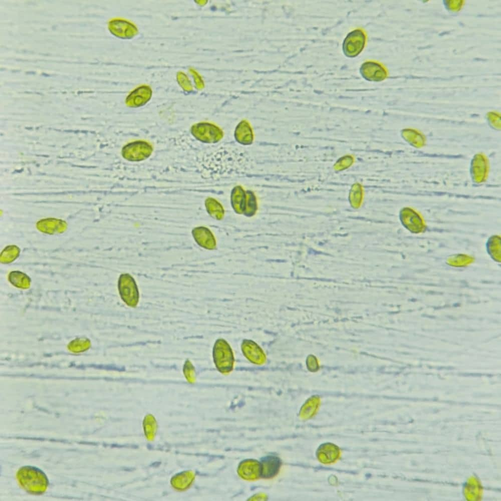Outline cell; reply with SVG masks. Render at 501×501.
Listing matches in <instances>:
<instances>
[{"mask_svg": "<svg viewBox=\"0 0 501 501\" xmlns=\"http://www.w3.org/2000/svg\"><path fill=\"white\" fill-rule=\"evenodd\" d=\"M17 478L26 491L33 494L45 492L49 485L46 474L35 466H25L21 467L17 473Z\"/></svg>", "mask_w": 501, "mask_h": 501, "instance_id": "cell-1", "label": "cell"}, {"mask_svg": "<svg viewBox=\"0 0 501 501\" xmlns=\"http://www.w3.org/2000/svg\"><path fill=\"white\" fill-rule=\"evenodd\" d=\"M152 152V148L145 141H137L125 146L122 151L124 158L132 161L143 160L148 158Z\"/></svg>", "mask_w": 501, "mask_h": 501, "instance_id": "cell-2", "label": "cell"}, {"mask_svg": "<svg viewBox=\"0 0 501 501\" xmlns=\"http://www.w3.org/2000/svg\"><path fill=\"white\" fill-rule=\"evenodd\" d=\"M119 290L123 300L128 306L135 307L138 303L139 293L133 279L129 275H122L119 282Z\"/></svg>", "mask_w": 501, "mask_h": 501, "instance_id": "cell-3", "label": "cell"}, {"mask_svg": "<svg viewBox=\"0 0 501 501\" xmlns=\"http://www.w3.org/2000/svg\"><path fill=\"white\" fill-rule=\"evenodd\" d=\"M365 42V37L360 30H355L350 33L345 39L343 44V50L349 57H354L363 50Z\"/></svg>", "mask_w": 501, "mask_h": 501, "instance_id": "cell-4", "label": "cell"}, {"mask_svg": "<svg viewBox=\"0 0 501 501\" xmlns=\"http://www.w3.org/2000/svg\"><path fill=\"white\" fill-rule=\"evenodd\" d=\"M239 475L247 480H254L261 477V464L257 460L245 459L241 461L237 468Z\"/></svg>", "mask_w": 501, "mask_h": 501, "instance_id": "cell-5", "label": "cell"}, {"mask_svg": "<svg viewBox=\"0 0 501 501\" xmlns=\"http://www.w3.org/2000/svg\"><path fill=\"white\" fill-rule=\"evenodd\" d=\"M36 226L39 231L52 234L65 231L67 229V224L65 221L61 219L47 218L38 221Z\"/></svg>", "mask_w": 501, "mask_h": 501, "instance_id": "cell-6", "label": "cell"}, {"mask_svg": "<svg viewBox=\"0 0 501 501\" xmlns=\"http://www.w3.org/2000/svg\"><path fill=\"white\" fill-rule=\"evenodd\" d=\"M261 464V477L270 478L275 476L279 472L281 462L279 457L275 455H268L262 459Z\"/></svg>", "mask_w": 501, "mask_h": 501, "instance_id": "cell-7", "label": "cell"}, {"mask_svg": "<svg viewBox=\"0 0 501 501\" xmlns=\"http://www.w3.org/2000/svg\"><path fill=\"white\" fill-rule=\"evenodd\" d=\"M109 27L114 35L122 38H131L137 32L134 25L124 20H114L110 23Z\"/></svg>", "mask_w": 501, "mask_h": 501, "instance_id": "cell-8", "label": "cell"}, {"mask_svg": "<svg viewBox=\"0 0 501 501\" xmlns=\"http://www.w3.org/2000/svg\"><path fill=\"white\" fill-rule=\"evenodd\" d=\"M151 89L146 86H142L136 89L127 97L126 104L131 107H138L145 104L150 98Z\"/></svg>", "mask_w": 501, "mask_h": 501, "instance_id": "cell-9", "label": "cell"}, {"mask_svg": "<svg viewBox=\"0 0 501 501\" xmlns=\"http://www.w3.org/2000/svg\"><path fill=\"white\" fill-rule=\"evenodd\" d=\"M361 73L365 78L371 81H381L386 76L383 68L375 62L365 63L361 68Z\"/></svg>", "mask_w": 501, "mask_h": 501, "instance_id": "cell-10", "label": "cell"}, {"mask_svg": "<svg viewBox=\"0 0 501 501\" xmlns=\"http://www.w3.org/2000/svg\"><path fill=\"white\" fill-rule=\"evenodd\" d=\"M195 478V475L190 471H184L174 475L170 483L173 488L178 490H184L189 487Z\"/></svg>", "mask_w": 501, "mask_h": 501, "instance_id": "cell-11", "label": "cell"}, {"mask_svg": "<svg viewBox=\"0 0 501 501\" xmlns=\"http://www.w3.org/2000/svg\"><path fill=\"white\" fill-rule=\"evenodd\" d=\"M8 279L14 286L20 289H28L31 285L30 277L26 274L19 271L11 272L9 275Z\"/></svg>", "mask_w": 501, "mask_h": 501, "instance_id": "cell-12", "label": "cell"}, {"mask_svg": "<svg viewBox=\"0 0 501 501\" xmlns=\"http://www.w3.org/2000/svg\"><path fill=\"white\" fill-rule=\"evenodd\" d=\"M318 456L322 462H329L336 459L339 454L338 449L330 444L323 445L319 450Z\"/></svg>", "mask_w": 501, "mask_h": 501, "instance_id": "cell-13", "label": "cell"}, {"mask_svg": "<svg viewBox=\"0 0 501 501\" xmlns=\"http://www.w3.org/2000/svg\"><path fill=\"white\" fill-rule=\"evenodd\" d=\"M20 253V248L15 245L6 246L1 253V263L3 264L12 263L19 256Z\"/></svg>", "mask_w": 501, "mask_h": 501, "instance_id": "cell-14", "label": "cell"}, {"mask_svg": "<svg viewBox=\"0 0 501 501\" xmlns=\"http://www.w3.org/2000/svg\"><path fill=\"white\" fill-rule=\"evenodd\" d=\"M143 425L145 436L148 440H152L155 435L157 429V422L153 416L151 414L146 416Z\"/></svg>", "mask_w": 501, "mask_h": 501, "instance_id": "cell-15", "label": "cell"}, {"mask_svg": "<svg viewBox=\"0 0 501 501\" xmlns=\"http://www.w3.org/2000/svg\"><path fill=\"white\" fill-rule=\"evenodd\" d=\"M216 345L217 346L216 344ZM218 348L220 350L219 351L216 348L214 349V358L217 367L218 366L221 367L222 361L226 362L228 365L231 367L232 366V358L231 352L228 350L229 348L225 346L224 351H223L224 348H223V351L221 350L220 348Z\"/></svg>", "mask_w": 501, "mask_h": 501, "instance_id": "cell-16", "label": "cell"}, {"mask_svg": "<svg viewBox=\"0 0 501 501\" xmlns=\"http://www.w3.org/2000/svg\"><path fill=\"white\" fill-rule=\"evenodd\" d=\"M90 346V341L86 338H77L72 341L68 345L69 350L75 353H79L87 350Z\"/></svg>", "mask_w": 501, "mask_h": 501, "instance_id": "cell-17", "label": "cell"}, {"mask_svg": "<svg viewBox=\"0 0 501 501\" xmlns=\"http://www.w3.org/2000/svg\"><path fill=\"white\" fill-rule=\"evenodd\" d=\"M192 369L191 364L188 361L186 362L184 365L183 372L186 378L190 381L192 380Z\"/></svg>", "mask_w": 501, "mask_h": 501, "instance_id": "cell-18", "label": "cell"}]
</instances>
